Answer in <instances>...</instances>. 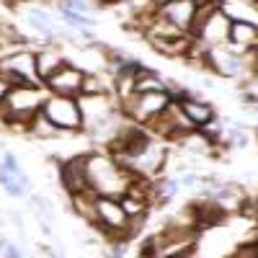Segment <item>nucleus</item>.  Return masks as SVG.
<instances>
[{
	"mask_svg": "<svg viewBox=\"0 0 258 258\" xmlns=\"http://www.w3.org/2000/svg\"><path fill=\"white\" fill-rule=\"evenodd\" d=\"M170 103H173L170 91H145L124 101V111L135 124H153L160 114L168 111Z\"/></svg>",
	"mask_w": 258,
	"mask_h": 258,
	"instance_id": "obj_1",
	"label": "nucleus"
},
{
	"mask_svg": "<svg viewBox=\"0 0 258 258\" xmlns=\"http://www.w3.org/2000/svg\"><path fill=\"white\" fill-rule=\"evenodd\" d=\"M106 235H132L135 220L126 214L121 202L116 197H96V220H93Z\"/></svg>",
	"mask_w": 258,
	"mask_h": 258,
	"instance_id": "obj_2",
	"label": "nucleus"
},
{
	"mask_svg": "<svg viewBox=\"0 0 258 258\" xmlns=\"http://www.w3.org/2000/svg\"><path fill=\"white\" fill-rule=\"evenodd\" d=\"M44 119H49L57 129L62 132H70V129H80L85 121H83V109H80V101L78 98H70V96H52L44 101L39 111Z\"/></svg>",
	"mask_w": 258,
	"mask_h": 258,
	"instance_id": "obj_3",
	"label": "nucleus"
},
{
	"mask_svg": "<svg viewBox=\"0 0 258 258\" xmlns=\"http://www.w3.org/2000/svg\"><path fill=\"white\" fill-rule=\"evenodd\" d=\"M0 75L8 83L16 80V85H39V73H36V57L31 54H11L0 59Z\"/></svg>",
	"mask_w": 258,
	"mask_h": 258,
	"instance_id": "obj_4",
	"label": "nucleus"
},
{
	"mask_svg": "<svg viewBox=\"0 0 258 258\" xmlns=\"http://www.w3.org/2000/svg\"><path fill=\"white\" fill-rule=\"evenodd\" d=\"M199 0H163L158 6V16L165 18L168 24H173L183 34H191V26L197 21Z\"/></svg>",
	"mask_w": 258,
	"mask_h": 258,
	"instance_id": "obj_5",
	"label": "nucleus"
},
{
	"mask_svg": "<svg viewBox=\"0 0 258 258\" xmlns=\"http://www.w3.org/2000/svg\"><path fill=\"white\" fill-rule=\"evenodd\" d=\"M6 103H8V109H11V116H34L36 111H41V106H44V98H41L39 88L36 85H16V88L8 91L6 96Z\"/></svg>",
	"mask_w": 258,
	"mask_h": 258,
	"instance_id": "obj_6",
	"label": "nucleus"
},
{
	"mask_svg": "<svg viewBox=\"0 0 258 258\" xmlns=\"http://www.w3.org/2000/svg\"><path fill=\"white\" fill-rule=\"evenodd\" d=\"M230 26H232V18L225 13V8H217L199 26V31L194 34V39L204 41L209 49L212 47H222V44H227V39H230Z\"/></svg>",
	"mask_w": 258,
	"mask_h": 258,
	"instance_id": "obj_7",
	"label": "nucleus"
},
{
	"mask_svg": "<svg viewBox=\"0 0 258 258\" xmlns=\"http://www.w3.org/2000/svg\"><path fill=\"white\" fill-rule=\"evenodd\" d=\"M47 85H49V91H52L54 96H70V98H75V96H83L85 75L64 62L62 68L47 80Z\"/></svg>",
	"mask_w": 258,
	"mask_h": 258,
	"instance_id": "obj_8",
	"label": "nucleus"
},
{
	"mask_svg": "<svg viewBox=\"0 0 258 258\" xmlns=\"http://www.w3.org/2000/svg\"><path fill=\"white\" fill-rule=\"evenodd\" d=\"M207 64L222 78H243V54L227 52L222 47H212L207 52Z\"/></svg>",
	"mask_w": 258,
	"mask_h": 258,
	"instance_id": "obj_9",
	"label": "nucleus"
},
{
	"mask_svg": "<svg viewBox=\"0 0 258 258\" xmlns=\"http://www.w3.org/2000/svg\"><path fill=\"white\" fill-rule=\"evenodd\" d=\"M59 176H62L64 188H68L73 197H75V194L91 191V186H88V158H73V160H68L62 165Z\"/></svg>",
	"mask_w": 258,
	"mask_h": 258,
	"instance_id": "obj_10",
	"label": "nucleus"
},
{
	"mask_svg": "<svg viewBox=\"0 0 258 258\" xmlns=\"http://www.w3.org/2000/svg\"><path fill=\"white\" fill-rule=\"evenodd\" d=\"M227 44L238 52H248L258 47V24H253V21H232Z\"/></svg>",
	"mask_w": 258,
	"mask_h": 258,
	"instance_id": "obj_11",
	"label": "nucleus"
},
{
	"mask_svg": "<svg viewBox=\"0 0 258 258\" xmlns=\"http://www.w3.org/2000/svg\"><path fill=\"white\" fill-rule=\"evenodd\" d=\"M178 103H181L183 114L188 116V121L197 126V129H202V126H207L209 121H214V106H212V103H207V101H202V98H194V96H186V98H181Z\"/></svg>",
	"mask_w": 258,
	"mask_h": 258,
	"instance_id": "obj_12",
	"label": "nucleus"
},
{
	"mask_svg": "<svg viewBox=\"0 0 258 258\" xmlns=\"http://www.w3.org/2000/svg\"><path fill=\"white\" fill-rule=\"evenodd\" d=\"M64 64V59L62 57H57V54H52V52H41V54H36V73H39V78L41 80H49L59 68Z\"/></svg>",
	"mask_w": 258,
	"mask_h": 258,
	"instance_id": "obj_13",
	"label": "nucleus"
},
{
	"mask_svg": "<svg viewBox=\"0 0 258 258\" xmlns=\"http://www.w3.org/2000/svg\"><path fill=\"white\" fill-rule=\"evenodd\" d=\"M62 18L68 21L70 26H75V29H91V26H93L91 18H85L83 13H78V11H73V8H68V6H62Z\"/></svg>",
	"mask_w": 258,
	"mask_h": 258,
	"instance_id": "obj_14",
	"label": "nucleus"
},
{
	"mask_svg": "<svg viewBox=\"0 0 258 258\" xmlns=\"http://www.w3.org/2000/svg\"><path fill=\"white\" fill-rule=\"evenodd\" d=\"M29 21H31V26H34L36 31L47 34V36H52V34H54V29H52V21H49V16L39 13V11H34V13L29 16Z\"/></svg>",
	"mask_w": 258,
	"mask_h": 258,
	"instance_id": "obj_15",
	"label": "nucleus"
},
{
	"mask_svg": "<svg viewBox=\"0 0 258 258\" xmlns=\"http://www.w3.org/2000/svg\"><path fill=\"white\" fill-rule=\"evenodd\" d=\"M34 202H36V207H39V212H41V214H44V217H47V220H52V214H54V209H52V204H49L47 199H41V197H36Z\"/></svg>",
	"mask_w": 258,
	"mask_h": 258,
	"instance_id": "obj_16",
	"label": "nucleus"
},
{
	"mask_svg": "<svg viewBox=\"0 0 258 258\" xmlns=\"http://www.w3.org/2000/svg\"><path fill=\"white\" fill-rule=\"evenodd\" d=\"M11 88H13V85H11V83L3 78V75H0V103L6 101V96H8V91H11Z\"/></svg>",
	"mask_w": 258,
	"mask_h": 258,
	"instance_id": "obj_17",
	"label": "nucleus"
},
{
	"mask_svg": "<svg viewBox=\"0 0 258 258\" xmlns=\"http://www.w3.org/2000/svg\"><path fill=\"white\" fill-rule=\"evenodd\" d=\"M101 3H106V6H111V3H119V0H101Z\"/></svg>",
	"mask_w": 258,
	"mask_h": 258,
	"instance_id": "obj_18",
	"label": "nucleus"
},
{
	"mask_svg": "<svg viewBox=\"0 0 258 258\" xmlns=\"http://www.w3.org/2000/svg\"><path fill=\"white\" fill-rule=\"evenodd\" d=\"M59 258H62V255H59Z\"/></svg>",
	"mask_w": 258,
	"mask_h": 258,
	"instance_id": "obj_19",
	"label": "nucleus"
}]
</instances>
